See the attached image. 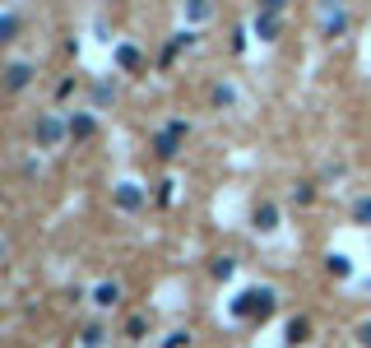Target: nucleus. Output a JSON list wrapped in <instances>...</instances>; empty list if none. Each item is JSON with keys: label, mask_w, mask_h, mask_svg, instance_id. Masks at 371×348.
I'll return each instance as SVG.
<instances>
[]
</instances>
